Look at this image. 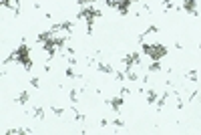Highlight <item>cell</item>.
I'll return each instance as SVG.
<instances>
[{"label": "cell", "mask_w": 201, "mask_h": 135, "mask_svg": "<svg viewBox=\"0 0 201 135\" xmlns=\"http://www.w3.org/2000/svg\"><path fill=\"white\" fill-rule=\"evenodd\" d=\"M181 8L191 16H197V0H183L181 2Z\"/></svg>", "instance_id": "6da1fadb"}, {"label": "cell", "mask_w": 201, "mask_h": 135, "mask_svg": "<svg viewBox=\"0 0 201 135\" xmlns=\"http://www.w3.org/2000/svg\"><path fill=\"white\" fill-rule=\"evenodd\" d=\"M157 99H159V93H157V89H147V103L153 105V103H157Z\"/></svg>", "instance_id": "7a4b0ae2"}, {"label": "cell", "mask_w": 201, "mask_h": 135, "mask_svg": "<svg viewBox=\"0 0 201 135\" xmlns=\"http://www.w3.org/2000/svg\"><path fill=\"white\" fill-rule=\"evenodd\" d=\"M161 69H163V67H161V61H151L147 65V71H149V73H159Z\"/></svg>", "instance_id": "3957f363"}, {"label": "cell", "mask_w": 201, "mask_h": 135, "mask_svg": "<svg viewBox=\"0 0 201 135\" xmlns=\"http://www.w3.org/2000/svg\"><path fill=\"white\" fill-rule=\"evenodd\" d=\"M97 69H99V73H105V75H113L115 73V69L111 65H107V63H99V67H97Z\"/></svg>", "instance_id": "277c9868"}, {"label": "cell", "mask_w": 201, "mask_h": 135, "mask_svg": "<svg viewBox=\"0 0 201 135\" xmlns=\"http://www.w3.org/2000/svg\"><path fill=\"white\" fill-rule=\"evenodd\" d=\"M28 101H30V95H28L26 91H22V93H18V97H16V103L18 105H26Z\"/></svg>", "instance_id": "5b68a950"}, {"label": "cell", "mask_w": 201, "mask_h": 135, "mask_svg": "<svg viewBox=\"0 0 201 135\" xmlns=\"http://www.w3.org/2000/svg\"><path fill=\"white\" fill-rule=\"evenodd\" d=\"M185 79H187V81H189V83H197L199 81V73H197V71H187V73H185Z\"/></svg>", "instance_id": "8992f818"}, {"label": "cell", "mask_w": 201, "mask_h": 135, "mask_svg": "<svg viewBox=\"0 0 201 135\" xmlns=\"http://www.w3.org/2000/svg\"><path fill=\"white\" fill-rule=\"evenodd\" d=\"M80 91H83V89H80ZM80 91H79V89H71V91H68V99H71L72 105L79 103V93H80Z\"/></svg>", "instance_id": "52a82bcc"}, {"label": "cell", "mask_w": 201, "mask_h": 135, "mask_svg": "<svg viewBox=\"0 0 201 135\" xmlns=\"http://www.w3.org/2000/svg\"><path fill=\"white\" fill-rule=\"evenodd\" d=\"M32 117H34V119H44V109H42V107H34L32 109Z\"/></svg>", "instance_id": "ba28073f"}, {"label": "cell", "mask_w": 201, "mask_h": 135, "mask_svg": "<svg viewBox=\"0 0 201 135\" xmlns=\"http://www.w3.org/2000/svg\"><path fill=\"white\" fill-rule=\"evenodd\" d=\"M50 109H53V113H54V115H57V117H61L62 113H65V111H62V107H57V105H53V107H50Z\"/></svg>", "instance_id": "9c48e42d"}, {"label": "cell", "mask_w": 201, "mask_h": 135, "mask_svg": "<svg viewBox=\"0 0 201 135\" xmlns=\"http://www.w3.org/2000/svg\"><path fill=\"white\" fill-rule=\"evenodd\" d=\"M113 125H115V127H123V125H125V121H123L121 117H115V119H113Z\"/></svg>", "instance_id": "30bf717a"}, {"label": "cell", "mask_w": 201, "mask_h": 135, "mask_svg": "<svg viewBox=\"0 0 201 135\" xmlns=\"http://www.w3.org/2000/svg\"><path fill=\"white\" fill-rule=\"evenodd\" d=\"M30 85H32V87H36V89H38V87H40V81H38L36 77H32V79H30Z\"/></svg>", "instance_id": "8fae6325"}]
</instances>
